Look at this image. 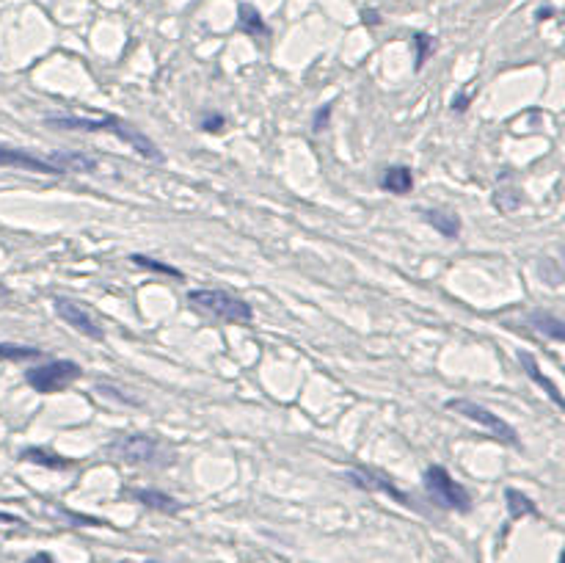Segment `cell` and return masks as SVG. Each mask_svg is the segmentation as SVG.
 Masks as SVG:
<instances>
[{"mask_svg":"<svg viewBox=\"0 0 565 563\" xmlns=\"http://www.w3.org/2000/svg\"><path fill=\"white\" fill-rule=\"evenodd\" d=\"M44 125H47V127H55V130L113 133L119 141H125L127 146H132L141 158H146V160H163V152L158 149V144L149 139L146 133H141L138 127H132L130 122L119 119V116H102V119H88V116H47Z\"/></svg>","mask_w":565,"mask_h":563,"instance_id":"6da1fadb","label":"cell"},{"mask_svg":"<svg viewBox=\"0 0 565 563\" xmlns=\"http://www.w3.org/2000/svg\"><path fill=\"white\" fill-rule=\"evenodd\" d=\"M188 304L210 318L226 321V324H251L254 310L249 301L226 293V290H213V287H199L188 293Z\"/></svg>","mask_w":565,"mask_h":563,"instance_id":"7a4b0ae2","label":"cell"},{"mask_svg":"<svg viewBox=\"0 0 565 563\" xmlns=\"http://www.w3.org/2000/svg\"><path fill=\"white\" fill-rule=\"evenodd\" d=\"M108 456L125 464H172L169 447L152 433H119L108 445Z\"/></svg>","mask_w":565,"mask_h":563,"instance_id":"3957f363","label":"cell"},{"mask_svg":"<svg viewBox=\"0 0 565 563\" xmlns=\"http://www.w3.org/2000/svg\"><path fill=\"white\" fill-rule=\"evenodd\" d=\"M425 492L431 494L435 506L447 508V511H458V514H466L472 508V497L469 492L441 467V464H433V467L425 469Z\"/></svg>","mask_w":565,"mask_h":563,"instance_id":"277c9868","label":"cell"},{"mask_svg":"<svg viewBox=\"0 0 565 563\" xmlns=\"http://www.w3.org/2000/svg\"><path fill=\"white\" fill-rule=\"evenodd\" d=\"M447 409L455 412V415H461V417H466V420L482 425L494 439H499V442H505V445H510V447H522L516 428H513L510 422L502 420L499 415H494L491 409L475 403V401H469V398H449V401H447Z\"/></svg>","mask_w":565,"mask_h":563,"instance_id":"5b68a950","label":"cell"},{"mask_svg":"<svg viewBox=\"0 0 565 563\" xmlns=\"http://www.w3.org/2000/svg\"><path fill=\"white\" fill-rule=\"evenodd\" d=\"M83 375L81 365L72 362V359H55V362H47L39 368H31L25 373V381L42 392V395H53V392H64L67 387H72L78 378Z\"/></svg>","mask_w":565,"mask_h":563,"instance_id":"8992f818","label":"cell"},{"mask_svg":"<svg viewBox=\"0 0 565 563\" xmlns=\"http://www.w3.org/2000/svg\"><path fill=\"white\" fill-rule=\"evenodd\" d=\"M53 307H55V315H58L67 326H72L75 331H81V334L88 337V340H97V342L105 340V328H102V324L88 312L83 304H78V301H72V298H55Z\"/></svg>","mask_w":565,"mask_h":563,"instance_id":"52a82bcc","label":"cell"},{"mask_svg":"<svg viewBox=\"0 0 565 563\" xmlns=\"http://www.w3.org/2000/svg\"><path fill=\"white\" fill-rule=\"evenodd\" d=\"M348 480L350 483H356L358 489H364V492H381V494H389L394 503H400V506H405V508H414V500H411L405 492H400V489L391 483V478H386L384 472L358 467V469H350Z\"/></svg>","mask_w":565,"mask_h":563,"instance_id":"ba28073f","label":"cell"},{"mask_svg":"<svg viewBox=\"0 0 565 563\" xmlns=\"http://www.w3.org/2000/svg\"><path fill=\"white\" fill-rule=\"evenodd\" d=\"M0 166H8V169H25V172H36V174H61V169L50 160V158H39L28 149H17V146H3L0 144Z\"/></svg>","mask_w":565,"mask_h":563,"instance_id":"9c48e42d","label":"cell"},{"mask_svg":"<svg viewBox=\"0 0 565 563\" xmlns=\"http://www.w3.org/2000/svg\"><path fill=\"white\" fill-rule=\"evenodd\" d=\"M130 497L135 503H141V506H146V508H152V511H160V514H176V511H182V503L172 497V494H166V492H158V489H132Z\"/></svg>","mask_w":565,"mask_h":563,"instance_id":"30bf717a","label":"cell"},{"mask_svg":"<svg viewBox=\"0 0 565 563\" xmlns=\"http://www.w3.org/2000/svg\"><path fill=\"white\" fill-rule=\"evenodd\" d=\"M519 362H522L524 373L529 375L540 389H546V395L554 401V406H560V409H565V401L563 395H560V389H557V384L554 381H549L546 375L540 373V368H538V359L532 356V354H526V351H519Z\"/></svg>","mask_w":565,"mask_h":563,"instance_id":"8fae6325","label":"cell"},{"mask_svg":"<svg viewBox=\"0 0 565 563\" xmlns=\"http://www.w3.org/2000/svg\"><path fill=\"white\" fill-rule=\"evenodd\" d=\"M378 186L384 188V190H389V193L405 196V193H411V188H414V174H411L408 166H389V169L381 172Z\"/></svg>","mask_w":565,"mask_h":563,"instance_id":"7c38bea8","label":"cell"},{"mask_svg":"<svg viewBox=\"0 0 565 563\" xmlns=\"http://www.w3.org/2000/svg\"><path fill=\"white\" fill-rule=\"evenodd\" d=\"M50 160L61 169V174H69V172H94L97 169V160L81 155V152H55L50 155Z\"/></svg>","mask_w":565,"mask_h":563,"instance_id":"4fadbf2b","label":"cell"},{"mask_svg":"<svg viewBox=\"0 0 565 563\" xmlns=\"http://www.w3.org/2000/svg\"><path fill=\"white\" fill-rule=\"evenodd\" d=\"M237 28L246 31L249 36H267V25H265L262 14L251 3H240L237 6Z\"/></svg>","mask_w":565,"mask_h":563,"instance_id":"5bb4252c","label":"cell"},{"mask_svg":"<svg viewBox=\"0 0 565 563\" xmlns=\"http://www.w3.org/2000/svg\"><path fill=\"white\" fill-rule=\"evenodd\" d=\"M425 221L433 227L435 232L447 240H455L461 235V218L455 213H441V210H428L425 213Z\"/></svg>","mask_w":565,"mask_h":563,"instance_id":"9a60e30c","label":"cell"},{"mask_svg":"<svg viewBox=\"0 0 565 563\" xmlns=\"http://www.w3.org/2000/svg\"><path fill=\"white\" fill-rule=\"evenodd\" d=\"M529 326L535 328L538 334H543V337L554 340V342H563V340H565L563 321H560V318H554V315H549V312H532V315H529Z\"/></svg>","mask_w":565,"mask_h":563,"instance_id":"2e32d148","label":"cell"},{"mask_svg":"<svg viewBox=\"0 0 565 563\" xmlns=\"http://www.w3.org/2000/svg\"><path fill=\"white\" fill-rule=\"evenodd\" d=\"M20 459L28 461V464H39V467H47V469H67L72 464L69 459H64V456H58V453H50V450H44V447H25V450L20 453Z\"/></svg>","mask_w":565,"mask_h":563,"instance_id":"e0dca14e","label":"cell"},{"mask_svg":"<svg viewBox=\"0 0 565 563\" xmlns=\"http://www.w3.org/2000/svg\"><path fill=\"white\" fill-rule=\"evenodd\" d=\"M505 500H508V514L510 519H522V516H535L538 506L519 489H505Z\"/></svg>","mask_w":565,"mask_h":563,"instance_id":"ac0fdd59","label":"cell"},{"mask_svg":"<svg viewBox=\"0 0 565 563\" xmlns=\"http://www.w3.org/2000/svg\"><path fill=\"white\" fill-rule=\"evenodd\" d=\"M31 359H42V348L0 342V362H31Z\"/></svg>","mask_w":565,"mask_h":563,"instance_id":"d6986e66","label":"cell"},{"mask_svg":"<svg viewBox=\"0 0 565 563\" xmlns=\"http://www.w3.org/2000/svg\"><path fill=\"white\" fill-rule=\"evenodd\" d=\"M132 263L138 268H146V271H155V274H166V277H174V279H182V271L169 265V263H160L155 257H144V254H132Z\"/></svg>","mask_w":565,"mask_h":563,"instance_id":"ffe728a7","label":"cell"},{"mask_svg":"<svg viewBox=\"0 0 565 563\" xmlns=\"http://www.w3.org/2000/svg\"><path fill=\"white\" fill-rule=\"evenodd\" d=\"M414 47H417V69H422L425 67V61L431 58V53L435 50V42H433V36L431 34H425V31H417L414 34Z\"/></svg>","mask_w":565,"mask_h":563,"instance_id":"44dd1931","label":"cell"},{"mask_svg":"<svg viewBox=\"0 0 565 563\" xmlns=\"http://www.w3.org/2000/svg\"><path fill=\"white\" fill-rule=\"evenodd\" d=\"M97 392H102V395H108V398H116V401L125 403V406H141V401H135L130 395H122V389H116V387H111V384H99Z\"/></svg>","mask_w":565,"mask_h":563,"instance_id":"7402d4cb","label":"cell"},{"mask_svg":"<svg viewBox=\"0 0 565 563\" xmlns=\"http://www.w3.org/2000/svg\"><path fill=\"white\" fill-rule=\"evenodd\" d=\"M226 127V116L223 113H204L202 116V130L204 133H221Z\"/></svg>","mask_w":565,"mask_h":563,"instance_id":"603a6c76","label":"cell"},{"mask_svg":"<svg viewBox=\"0 0 565 563\" xmlns=\"http://www.w3.org/2000/svg\"><path fill=\"white\" fill-rule=\"evenodd\" d=\"M331 111H334V105H331V102L314 111V116H312V130H314V133H320V130H326V127H328V119H331Z\"/></svg>","mask_w":565,"mask_h":563,"instance_id":"cb8c5ba5","label":"cell"},{"mask_svg":"<svg viewBox=\"0 0 565 563\" xmlns=\"http://www.w3.org/2000/svg\"><path fill=\"white\" fill-rule=\"evenodd\" d=\"M361 22H364V25H381V14H378L375 8H364V11H361Z\"/></svg>","mask_w":565,"mask_h":563,"instance_id":"d4e9b609","label":"cell"},{"mask_svg":"<svg viewBox=\"0 0 565 563\" xmlns=\"http://www.w3.org/2000/svg\"><path fill=\"white\" fill-rule=\"evenodd\" d=\"M469 102H472V94H458V97H452V111H466L469 108Z\"/></svg>","mask_w":565,"mask_h":563,"instance_id":"484cf974","label":"cell"},{"mask_svg":"<svg viewBox=\"0 0 565 563\" xmlns=\"http://www.w3.org/2000/svg\"><path fill=\"white\" fill-rule=\"evenodd\" d=\"M25 563H55V561H53V558H50L47 552H36L34 558H28V561H25Z\"/></svg>","mask_w":565,"mask_h":563,"instance_id":"4316f807","label":"cell"},{"mask_svg":"<svg viewBox=\"0 0 565 563\" xmlns=\"http://www.w3.org/2000/svg\"><path fill=\"white\" fill-rule=\"evenodd\" d=\"M552 14H554V8H538V14H535V17H538V20H549Z\"/></svg>","mask_w":565,"mask_h":563,"instance_id":"83f0119b","label":"cell"},{"mask_svg":"<svg viewBox=\"0 0 565 563\" xmlns=\"http://www.w3.org/2000/svg\"><path fill=\"white\" fill-rule=\"evenodd\" d=\"M0 296H8V290H6V287H3V284H0Z\"/></svg>","mask_w":565,"mask_h":563,"instance_id":"f1b7e54d","label":"cell"}]
</instances>
